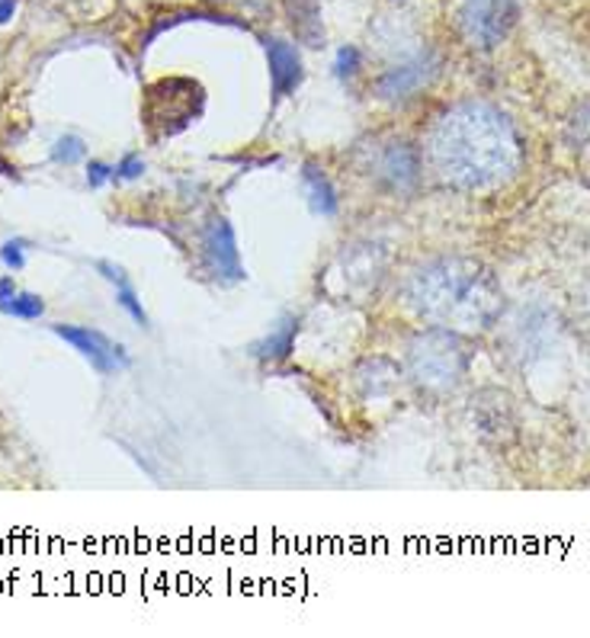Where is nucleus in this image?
Listing matches in <instances>:
<instances>
[{"label":"nucleus","mask_w":590,"mask_h":638,"mask_svg":"<svg viewBox=\"0 0 590 638\" xmlns=\"http://www.w3.org/2000/svg\"><path fill=\"white\" fill-rule=\"evenodd\" d=\"M469 414H472V424L482 436L495 439V443H508L516 433V405L514 395L508 388H478L469 401Z\"/></svg>","instance_id":"nucleus-8"},{"label":"nucleus","mask_w":590,"mask_h":638,"mask_svg":"<svg viewBox=\"0 0 590 638\" xmlns=\"http://www.w3.org/2000/svg\"><path fill=\"white\" fill-rule=\"evenodd\" d=\"M405 298L418 318L456 334H482L504 315V289L495 270L472 257L421 264L405 283Z\"/></svg>","instance_id":"nucleus-2"},{"label":"nucleus","mask_w":590,"mask_h":638,"mask_svg":"<svg viewBox=\"0 0 590 638\" xmlns=\"http://www.w3.org/2000/svg\"><path fill=\"white\" fill-rule=\"evenodd\" d=\"M523 0H462L456 26L465 46L478 52L498 49L520 23Z\"/></svg>","instance_id":"nucleus-5"},{"label":"nucleus","mask_w":590,"mask_h":638,"mask_svg":"<svg viewBox=\"0 0 590 638\" xmlns=\"http://www.w3.org/2000/svg\"><path fill=\"white\" fill-rule=\"evenodd\" d=\"M424 161L440 183L478 193L508 183L520 170L523 139L498 106L465 100L434 119L424 139Z\"/></svg>","instance_id":"nucleus-1"},{"label":"nucleus","mask_w":590,"mask_h":638,"mask_svg":"<svg viewBox=\"0 0 590 638\" xmlns=\"http://www.w3.org/2000/svg\"><path fill=\"white\" fill-rule=\"evenodd\" d=\"M42 311H46V302L33 292H13V295L0 298V315H10V318L36 321V318H42Z\"/></svg>","instance_id":"nucleus-17"},{"label":"nucleus","mask_w":590,"mask_h":638,"mask_svg":"<svg viewBox=\"0 0 590 638\" xmlns=\"http://www.w3.org/2000/svg\"><path fill=\"white\" fill-rule=\"evenodd\" d=\"M97 270L110 280V283L116 285V302L142 324L148 328V315L145 308H142V298H139V292H136V285L129 283V277H126V270L123 267H116V264H110V260H100L97 264Z\"/></svg>","instance_id":"nucleus-15"},{"label":"nucleus","mask_w":590,"mask_h":638,"mask_svg":"<svg viewBox=\"0 0 590 638\" xmlns=\"http://www.w3.org/2000/svg\"><path fill=\"white\" fill-rule=\"evenodd\" d=\"M302 180H305V190H308V206L315 215H337V193L328 180V174L318 167V164H305L302 167Z\"/></svg>","instance_id":"nucleus-14"},{"label":"nucleus","mask_w":590,"mask_h":638,"mask_svg":"<svg viewBox=\"0 0 590 638\" xmlns=\"http://www.w3.org/2000/svg\"><path fill=\"white\" fill-rule=\"evenodd\" d=\"M203 260H206L209 273L216 280H221V283H241L244 280L234 228L221 215H213L206 231H203Z\"/></svg>","instance_id":"nucleus-10"},{"label":"nucleus","mask_w":590,"mask_h":638,"mask_svg":"<svg viewBox=\"0 0 590 638\" xmlns=\"http://www.w3.org/2000/svg\"><path fill=\"white\" fill-rule=\"evenodd\" d=\"M575 321H578V328L590 337V283L575 298Z\"/></svg>","instance_id":"nucleus-23"},{"label":"nucleus","mask_w":590,"mask_h":638,"mask_svg":"<svg viewBox=\"0 0 590 638\" xmlns=\"http://www.w3.org/2000/svg\"><path fill=\"white\" fill-rule=\"evenodd\" d=\"M264 49H267V65H270L273 93H277V97H290V93H295V87H298L302 77H305L298 49H295L293 42L280 39V36L264 39Z\"/></svg>","instance_id":"nucleus-12"},{"label":"nucleus","mask_w":590,"mask_h":638,"mask_svg":"<svg viewBox=\"0 0 590 638\" xmlns=\"http://www.w3.org/2000/svg\"><path fill=\"white\" fill-rule=\"evenodd\" d=\"M555 311L542 308V305H533V308H520L511 324H508V354L514 356L520 366L539 359V356L549 350V344L555 341Z\"/></svg>","instance_id":"nucleus-6"},{"label":"nucleus","mask_w":590,"mask_h":638,"mask_svg":"<svg viewBox=\"0 0 590 638\" xmlns=\"http://www.w3.org/2000/svg\"><path fill=\"white\" fill-rule=\"evenodd\" d=\"M440 74V55L434 49H421L414 55H408L405 62L385 68L375 80V93L382 100H408L414 93H421L424 87H431Z\"/></svg>","instance_id":"nucleus-7"},{"label":"nucleus","mask_w":590,"mask_h":638,"mask_svg":"<svg viewBox=\"0 0 590 638\" xmlns=\"http://www.w3.org/2000/svg\"><path fill=\"white\" fill-rule=\"evenodd\" d=\"M469 362H472V354H469L465 334H456L449 328H434V324L411 337L408 356H405L408 379L414 382L418 392L431 398L452 395L462 385Z\"/></svg>","instance_id":"nucleus-3"},{"label":"nucleus","mask_w":590,"mask_h":638,"mask_svg":"<svg viewBox=\"0 0 590 638\" xmlns=\"http://www.w3.org/2000/svg\"><path fill=\"white\" fill-rule=\"evenodd\" d=\"M106 180H113V167L110 164H103V161H90L87 164V187H103Z\"/></svg>","instance_id":"nucleus-24"},{"label":"nucleus","mask_w":590,"mask_h":638,"mask_svg":"<svg viewBox=\"0 0 590 638\" xmlns=\"http://www.w3.org/2000/svg\"><path fill=\"white\" fill-rule=\"evenodd\" d=\"M87 154V148L80 139H74V136H65V139H59L55 148H52V161H59V164H77L80 157Z\"/></svg>","instance_id":"nucleus-20"},{"label":"nucleus","mask_w":590,"mask_h":638,"mask_svg":"<svg viewBox=\"0 0 590 638\" xmlns=\"http://www.w3.org/2000/svg\"><path fill=\"white\" fill-rule=\"evenodd\" d=\"M55 334L62 341H68L77 354L84 359H90V366L103 375L116 372V369H126L129 366V356L119 344H113L110 337H103L100 331H90V328H77V324H55Z\"/></svg>","instance_id":"nucleus-11"},{"label":"nucleus","mask_w":590,"mask_h":638,"mask_svg":"<svg viewBox=\"0 0 590 638\" xmlns=\"http://www.w3.org/2000/svg\"><path fill=\"white\" fill-rule=\"evenodd\" d=\"M145 174V161L136 154H126L116 167H113V180H139Z\"/></svg>","instance_id":"nucleus-22"},{"label":"nucleus","mask_w":590,"mask_h":638,"mask_svg":"<svg viewBox=\"0 0 590 638\" xmlns=\"http://www.w3.org/2000/svg\"><path fill=\"white\" fill-rule=\"evenodd\" d=\"M372 177L379 183H385L388 190H411L421 180L424 170V154L405 139H392V142L379 144L372 154Z\"/></svg>","instance_id":"nucleus-9"},{"label":"nucleus","mask_w":590,"mask_h":638,"mask_svg":"<svg viewBox=\"0 0 590 638\" xmlns=\"http://www.w3.org/2000/svg\"><path fill=\"white\" fill-rule=\"evenodd\" d=\"M568 139L581 148H590V100L578 103L575 113L568 116Z\"/></svg>","instance_id":"nucleus-18"},{"label":"nucleus","mask_w":590,"mask_h":638,"mask_svg":"<svg viewBox=\"0 0 590 638\" xmlns=\"http://www.w3.org/2000/svg\"><path fill=\"white\" fill-rule=\"evenodd\" d=\"M23 251H26V241H20V238H16V241H7V244L0 247V260H3V267H7V270H13V273H16V270H23V267H26V254H23Z\"/></svg>","instance_id":"nucleus-21"},{"label":"nucleus","mask_w":590,"mask_h":638,"mask_svg":"<svg viewBox=\"0 0 590 638\" xmlns=\"http://www.w3.org/2000/svg\"><path fill=\"white\" fill-rule=\"evenodd\" d=\"M293 33L305 46H324V26H321V7L318 0H283Z\"/></svg>","instance_id":"nucleus-13"},{"label":"nucleus","mask_w":590,"mask_h":638,"mask_svg":"<svg viewBox=\"0 0 590 638\" xmlns=\"http://www.w3.org/2000/svg\"><path fill=\"white\" fill-rule=\"evenodd\" d=\"M360 65H363V55H360V49H357V46H341V49H337L334 74H337L341 80H350L354 74L360 72Z\"/></svg>","instance_id":"nucleus-19"},{"label":"nucleus","mask_w":590,"mask_h":638,"mask_svg":"<svg viewBox=\"0 0 590 638\" xmlns=\"http://www.w3.org/2000/svg\"><path fill=\"white\" fill-rule=\"evenodd\" d=\"M295 334H298V321L293 318H286L267 341H260V344H254V356H260V359H270V362H280V359H286V356L293 354L295 347Z\"/></svg>","instance_id":"nucleus-16"},{"label":"nucleus","mask_w":590,"mask_h":638,"mask_svg":"<svg viewBox=\"0 0 590 638\" xmlns=\"http://www.w3.org/2000/svg\"><path fill=\"white\" fill-rule=\"evenodd\" d=\"M203 106H206V90L200 80L164 77L145 90L142 119H145L151 139H170L190 129L203 116Z\"/></svg>","instance_id":"nucleus-4"},{"label":"nucleus","mask_w":590,"mask_h":638,"mask_svg":"<svg viewBox=\"0 0 590 638\" xmlns=\"http://www.w3.org/2000/svg\"><path fill=\"white\" fill-rule=\"evenodd\" d=\"M13 13H16V0H0V26H3V23H10V20H13Z\"/></svg>","instance_id":"nucleus-25"}]
</instances>
